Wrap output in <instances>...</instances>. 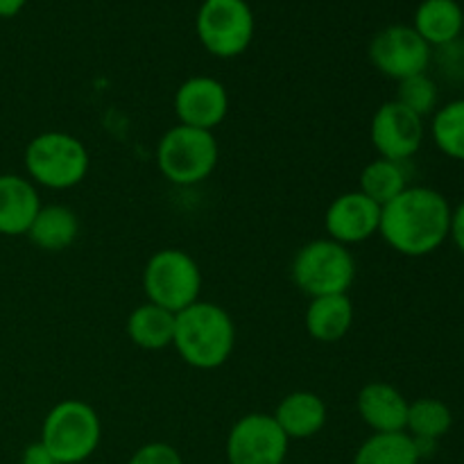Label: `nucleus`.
<instances>
[{
  "mask_svg": "<svg viewBox=\"0 0 464 464\" xmlns=\"http://www.w3.org/2000/svg\"><path fill=\"white\" fill-rule=\"evenodd\" d=\"M272 417L288 440H308L322 433L329 411L320 394L297 390L281 399Z\"/></svg>",
  "mask_w": 464,
  "mask_h": 464,
  "instance_id": "obj_16",
  "label": "nucleus"
},
{
  "mask_svg": "<svg viewBox=\"0 0 464 464\" xmlns=\"http://www.w3.org/2000/svg\"><path fill=\"white\" fill-rule=\"evenodd\" d=\"M462 14L464 7L458 0H421L412 27L430 48H442L462 36Z\"/></svg>",
  "mask_w": 464,
  "mask_h": 464,
  "instance_id": "obj_18",
  "label": "nucleus"
},
{
  "mask_svg": "<svg viewBox=\"0 0 464 464\" xmlns=\"http://www.w3.org/2000/svg\"><path fill=\"white\" fill-rule=\"evenodd\" d=\"M358 190L379 204L381 208L392 202L397 195L408 188V172L403 161H390V159H374L367 163L358 179Z\"/></svg>",
  "mask_w": 464,
  "mask_h": 464,
  "instance_id": "obj_21",
  "label": "nucleus"
},
{
  "mask_svg": "<svg viewBox=\"0 0 464 464\" xmlns=\"http://www.w3.org/2000/svg\"><path fill=\"white\" fill-rule=\"evenodd\" d=\"M220 159L213 131L175 125L159 139L157 168L170 184L195 186L213 175Z\"/></svg>",
  "mask_w": 464,
  "mask_h": 464,
  "instance_id": "obj_5",
  "label": "nucleus"
},
{
  "mask_svg": "<svg viewBox=\"0 0 464 464\" xmlns=\"http://www.w3.org/2000/svg\"><path fill=\"white\" fill-rule=\"evenodd\" d=\"M394 100L420 118H426L438 111L440 91L438 84L426 72H421V75H412L408 80L399 82L397 98Z\"/></svg>",
  "mask_w": 464,
  "mask_h": 464,
  "instance_id": "obj_25",
  "label": "nucleus"
},
{
  "mask_svg": "<svg viewBox=\"0 0 464 464\" xmlns=\"http://www.w3.org/2000/svg\"><path fill=\"white\" fill-rule=\"evenodd\" d=\"M408 401L394 385L374 381L362 385L356 397V408L361 420L374 433H401L406 430Z\"/></svg>",
  "mask_w": 464,
  "mask_h": 464,
  "instance_id": "obj_14",
  "label": "nucleus"
},
{
  "mask_svg": "<svg viewBox=\"0 0 464 464\" xmlns=\"http://www.w3.org/2000/svg\"><path fill=\"white\" fill-rule=\"evenodd\" d=\"M453 415L451 408L433 397H421L408 406L406 433L415 440L438 442L451 430Z\"/></svg>",
  "mask_w": 464,
  "mask_h": 464,
  "instance_id": "obj_23",
  "label": "nucleus"
},
{
  "mask_svg": "<svg viewBox=\"0 0 464 464\" xmlns=\"http://www.w3.org/2000/svg\"><path fill=\"white\" fill-rule=\"evenodd\" d=\"M438 63L449 80L464 82V41L456 39L438 48Z\"/></svg>",
  "mask_w": 464,
  "mask_h": 464,
  "instance_id": "obj_27",
  "label": "nucleus"
},
{
  "mask_svg": "<svg viewBox=\"0 0 464 464\" xmlns=\"http://www.w3.org/2000/svg\"><path fill=\"white\" fill-rule=\"evenodd\" d=\"M370 62L381 75L390 80H408L429 71L433 62V48L421 39L412 25H388L376 32L370 41Z\"/></svg>",
  "mask_w": 464,
  "mask_h": 464,
  "instance_id": "obj_9",
  "label": "nucleus"
},
{
  "mask_svg": "<svg viewBox=\"0 0 464 464\" xmlns=\"http://www.w3.org/2000/svg\"><path fill=\"white\" fill-rule=\"evenodd\" d=\"M102 440V421L82 399H66L50 408L41 426L45 451L57 464H80L89 460Z\"/></svg>",
  "mask_w": 464,
  "mask_h": 464,
  "instance_id": "obj_3",
  "label": "nucleus"
},
{
  "mask_svg": "<svg viewBox=\"0 0 464 464\" xmlns=\"http://www.w3.org/2000/svg\"><path fill=\"white\" fill-rule=\"evenodd\" d=\"M127 464H184V458L172 444L168 442H148L136 449L134 456Z\"/></svg>",
  "mask_w": 464,
  "mask_h": 464,
  "instance_id": "obj_26",
  "label": "nucleus"
},
{
  "mask_svg": "<svg viewBox=\"0 0 464 464\" xmlns=\"http://www.w3.org/2000/svg\"><path fill=\"white\" fill-rule=\"evenodd\" d=\"M424 131V118L399 104L397 100H388L372 116L370 140L381 159L406 163L421 150Z\"/></svg>",
  "mask_w": 464,
  "mask_h": 464,
  "instance_id": "obj_11",
  "label": "nucleus"
},
{
  "mask_svg": "<svg viewBox=\"0 0 464 464\" xmlns=\"http://www.w3.org/2000/svg\"><path fill=\"white\" fill-rule=\"evenodd\" d=\"M430 136L444 157L464 161V98L447 102L433 113Z\"/></svg>",
  "mask_w": 464,
  "mask_h": 464,
  "instance_id": "obj_24",
  "label": "nucleus"
},
{
  "mask_svg": "<svg viewBox=\"0 0 464 464\" xmlns=\"http://www.w3.org/2000/svg\"><path fill=\"white\" fill-rule=\"evenodd\" d=\"M23 464H57V462H54L53 456L45 451L44 444L36 442L25 449V453H23Z\"/></svg>",
  "mask_w": 464,
  "mask_h": 464,
  "instance_id": "obj_29",
  "label": "nucleus"
},
{
  "mask_svg": "<svg viewBox=\"0 0 464 464\" xmlns=\"http://www.w3.org/2000/svg\"><path fill=\"white\" fill-rule=\"evenodd\" d=\"M91 157L86 145L66 131H44L25 148V170L32 184L68 190L86 179Z\"/></svg>",
  "mask_w": 464,
  "mask_h": 464,
  "instance_id": "obj_4",
  "label": "nucleus"
},
{
  "mask_svg": "<svg viewBox=\"0 0 464 464\" xmlns=\"http://www.w3.org/2000/svg\"><path fill=\"white\" fill-rule=\"evenodd\" d=\"M27 0H0V18H14L23 12Z\"/></svg>",
  "mask_w": 464,
  "mask_h": 464,
  "instance_id": "obj_30",
  "label": "nucleus"
},
{
  "mask_svg": "<svg viewBox=\"0 0 464 464\" xmlns=\"http://www.w3.org/2000/svg\"><path fill=\"white\" fill-rule=\"evenodd\" d=\"M179 125L213 131L229 113V91L211 75H195L181 82L175 93Z\"/></svg>",
  "mask_w": 464,
  "mask_h": 464,
  "instance_id": "obj_12",
  "label": "nucleus"
},
{
  "mask_svg": "<svg viewBox=\"0 0 464 464\" xmlns=\"http://www.w3.org/2000/svg\"><path fill=\"white\" fill-rule=\"evenodd\" d=\"M172 347L193 370H218L234 353L236 324L218 304L195 302L193 306L177 313Z\"/></svg>",
  "mask_w": 464,
  "mask_h": 464,
  "instance_id": "obj_2",
  "label": "nucleus"
},
{
  "mask_svg": "<svg viewBox=\"0 0 464 464\" xmlns=\"http://www.w3.org/2000/svg\"><path fill=\"white\" fill-rule=\"evenodd\" d=\"M254 12L247 0H204L195 16V32L208 54L218 59L240 57L252 45Z\"/></svg>",
  "mask_w": 464,
  "mask_h": 464,
  "instance_id": "obj_8",
  "label": "nucleus"
},
{
  "mask_svg": "<svg viewBox=\"0 0 464 464\" xmlns=\"http://www.w3.org/2000/svg\"><path fill=\"white\" fill-rule=\"evenodd\" d=\"M449 238H453L456 247L464 254V202L458 204V208H453L451 213V234Z\"/></svg>",
  "mask_w": 464,
  "mask_h": 464,
  "instance_id": "obj_28",
  "label": "nucleus"
},
{
  "mask_svg": "<svg viewBox=\"0 0 464 464\" xmlns=\"http://www.w3.org/2000/svg\"><path fill=\"white\" fill-rule=\"evenodd\" d=\"M143 290L150 304H157L177 315L199 302L202 270L184 249H159L145 263Z\"/></svg>",
  "mask_w": 464,
  "mask_h": 464,
  "instance_id": "obj_7",
  "label": "nucleus"
},
{
  "mask_svg": "<svg viewBox=\"0 0 464 464\" xmlns=\"http://www.w3.org/2000/svg\"><path fill=\"white\" fill-rule=\"evenodd\" d=\"M290 440L266 412L245 415L231 426L227 435V462L229 464H285Z\"/></svg>",
  "mask_w": 464,
  "mask_h": 464,
  "instance_id": "obj_10",
  "label": "nucleus"
},
{
  "mask_svg": "<svg viewBox=\"0 0 464 464\" xmlns=\"http://www.w3.org/2000/svg\"><path fill=\"white\" fill-rule=\"evenodd\" d=\"M451 204L429 186H408L381 208L379 234L403 256H429L451 234Z\"/></svg>",
  "mask_w": 464,
  "mask_h": 464,
  "instance_id": "obj_1",
  "label": "nucleus"
},
{
  "mask_svg": "<svg viewBox=\"0 0 464 464\" xmlns=\"http://www.w3.org/2000/svg\"><path fill=\"white\" fill-rule=\"evenodd\" d=\"M39 208V190L30 179L21 175H0V234H27Z\"/></svg>",
  "mask_w": 464,
  "mask_h": 464,
  "instance_id": "obj_15",
  "label": "nucleus"
},
{
  "mask_svg": "<svg viewBox=\"0 0 464 464\" xmlns=\"http://www.w3.org/2000/svg\"><path fill=\"white\" fill-rule=\"evenodd\" d=\"M353 324V304L349 295L313 297L304 313L306 334L317 343H340Z\"/></svg>",
  "mask_w": 464,
  "mask_h": 464,
  "instance_id": "obj_17",
  "label": "nucleus"
},
{
  "mask_svg": "<svg viewBox=\"0 0 464 464\" xmlns=\"http://www.w3.org/2000/svg\"><path fill=\"white\" fill-rule=\"evenodd\" d=\"M417 444L406 430L401 433H374L358 447L353 464H420Z\"/></svg>",
  "mask_w": 464,
  "mask_h": 464,
  "instance_id": "obj_22",
  "label": "nucleus"
},
{
  "mask_svg": "<svg viewBox=\"0 0 464 464\" xmlns=\"http://www.w3.org/2000/svg\"><path fill=\"white\" fill-rule=\"evenodd\" d=\"M462 34H464V14H462Z\"/></svg>",
  "mask_w": 464,
  "mask_h": 464,
  "instance_id": "obj_31",
  "label": "nucleus"
},
{
  "mask_svg": "<svg viewBox=\"0 0 464 464\" xmlns=\"http://www.w3.org/2000/svg\"><path fill=\"white\" fill-rule=\"evenodd\" d=\"M381 227V207L361 190L338 195L324 213V229L331 240L344 245H361L374 238Z\"/></svg>",
  "mask_w": 464,
  "mask_h": 464,
  "instance_id": "obj_13",
  "label": "nucleus"
},
{
  "mask_svg": "<svg viewBox=\"0 0 464 464\" xmlns=\"http://www.w3.org/2000/svg\"><path fill=\"white\" fill-rule=\"evenodd\" d=\"M25 236L44 252H63L80 236V218L66 204L41 207Z\"/></svg>",
  "mask_w": 464,
  "mask_h": 464,
  "instance_id": "obj_19",
  "label": "nucleus"
},
{
  "mask_svg": "<svg viewBox=\"0 0 464 464\" xmlns=\"http://www.w3.org/2000/svg\"><path fill=\"white\" fill-rule=\"evenodd\" d=\"M175 313L157 306V304H140L127 317V335L131 343L145 352H161L172 347L175 340Z\"/></svg>",
  "mask_w": 464,
  "mask_h": 464,
  "instance_id": "obj_20",
  "label": "nucleus"
},
{
  "mask_svg": "<svg viewBox=\"0 0 464 464\" xmlns=\"http://www.w3.org/2000/svg\"><path fill=\"white\" fill-rule=\"evenodd\" d=\"M356 279V258L349 247L317 238L299 247L293 258V281L308 297L347 295Z\"/></svg>",
  "mask_w": 464,
  "mask_h": 464,
  "instance_id": "obj_6",
  "label": "nucleus"
}]
</instances>
